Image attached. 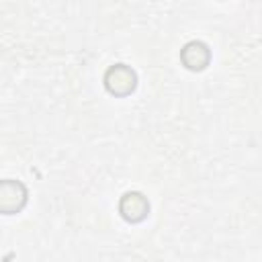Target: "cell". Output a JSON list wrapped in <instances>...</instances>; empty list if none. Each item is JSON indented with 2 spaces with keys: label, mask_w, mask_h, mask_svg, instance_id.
<instances>
[{
  "label": "cell",
  "mask_w": 262,
  "mask_h": 262,
  "mask_svg": "<svg viewBox=\"0 0 262 262\" xmlns=\"http://www.w3.org/2000/svg\"><path fill=\"white\" fill-rule=\"evenodd\" d=\"M119 211L127 221H141L147 215L149 205H147V201H145V196L141 192H127L121 199Z\"/></svg>",
  "instance_id": "7a4b0ae2"
},
{
  "label": "cell",
  "mask_w": 262,
  "mask_h": 262,
  "mask_svg": "<svg viewBox=\"0 0 262 262\" xmlns=\"http://www.w3.org/2000/svg\"><path fill=\"white\" fill-rule=\"evenodd\" d=\"M104 86L111 94L125 96L135 88V74L131 68L117 63V66L108 68V72L104 74Z\"/></svg>",
  "instance_id": "6da1fadb"
},
{
  "label": "cell",
  "mask_w": 262,
  "mask_h": 262,
  "mask_svg": "<svg viewBox=\"0 0 262 262\" xmlns=\"http://www.w3.org/2000/svg\"><path fill=\"white\" fill-rule=\"evenodd\" d=\"M8 190H10V188L2 182V186H0V207H2L4 213H12V211H18V209L23 207L20 201H14V194H25V186H23L20 182H16L14 192H8Z\"/></svg>",
  "instance_id": "277c9868"
},
{
  "label": "cell",
  "mask_w": 262,
  "mask_h": 262,
  "mask_svg": "<svg viewBox=\"0 0 262 262\" xmlns=\"http://www.w3.org/2000/svg\"><path fill=\"white\" fill-rule=\"evenodd\" d=\"M182 61L188 70H203L209 63V49L201 41H190L182 49Z\"/></svg>",
  "instance_id": "3957f363"
}]
</instances>
